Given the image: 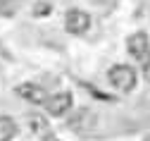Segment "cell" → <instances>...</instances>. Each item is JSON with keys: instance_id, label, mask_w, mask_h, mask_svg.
I'll return each instance as SVG.
<instances>
[{"instance_id": "1", "label": "cell", "mask_w": 150, "mask_h": 141, "mask_svg": "<svg viewBox=\"0 0 150 141\" xmlns=\"http://www.w3.org/2000/svg\"><path fill=\"white\" fill-rule=\"evenodd\" d=\"M107 77H110V84L122 93L134 91V86H136V69L129 65H115Z\"/></svg>"}, {"instance_id": "2", "label": "cell", "mask_w": 150, "mask_h": 141, "mask_svg": "<svg viewBox=\"0 0 150 141\" xmlns=\"http://www.w3.org/2000/svg\"><path fill=\"white\" fill-rule=\"evenodd\" d=\"M126 48H129V55L134 57V60H138V62L148 60V55H150V41H148V36L143 31L131 34L129 41H126Z\"/></svg>"}, {"instance_id": "3", "label": "cell", "mask_w": 150, "mask_h": 141, "mask_svg": "<svg viewBox=\"0 0 150 141\" xmlns=\"http://www.w3.org/2000/svg\"><path fill=\"white\" fill-rule=\"evenodd\" d=\"M91 26V17L81 10H69L67 17H64V29L74 36H79V34H86V29Z\"/></svg>"}, {"instance_id": "4", "label": "cell", "mask_w": 150, "mask_h": 141, "mask_svg": "<svg viewBox=\"0 0 150 141\" xmlns=\"http://www.w3.org/2000/svg\"><path fill=\"white\" fill-rule=\"evenodd\" d=\"M69 108H71V93L69 91H60L45 100V110L52 117H62L64 112H69Z\"/></svg>"}, {"instance_id": "5", "label": "cell", "mask_w": 150, "mask_h": 141, "mask_svg": "<svg viewBox=\"0 0 150 141\" xmlns=\"http://www.w3.org/2000/svg\"><path fill=\"white\" fill-rule=\"evenodd\" d=\"M17 93H19L24 100L33 103V105L45 103V100H48V93H45V89H43V86H36V84H22V86H17Z\"/></svg>"}, {"instance_id": "6", "label": "cell", "mask_w": 150, "mask_h": 141, "mask_svg": "<svg viewBox=\"0 0 150 141\" xmlns=\"http://www.w3.org/2000/svg\"><path fill=\"white\" fill-rule=\"evenodd\" d=\"M29 127H31L33 134H38L41 139H50V136H52V134H50V125H48V120H45L43 115H31V117H29Z\"/></svg>"}, {"instance_id": "7", "label": "cell", "mask_w": 150, "mask_h": 141, "mask_svg": "<svg viewBox=\"0 0 150 141\" xmlns=\"http://www.w3.org/2000/svg\"><path fill=\"white\" fill-rule=\"evenodd\" d=\"M17 136V122L7 115H0V141H12Z\"/></svg>"}, {"instance_id": "8", "label": "cell", "mask_w": 150, "mask_h": 141, "mask_svg": "<svg viewBox=\"0 0 150 141\" xmlns=\"http://www.w3.org/2000/svg\"><path fill=\"white\" fill-rule=\"evenodd\" d=\"M86 120H93V117H91V115H88V112L83 110V112H79L76 117H71V120H69V127L79 132V129H83V127H86V125H83V122H86Z\"/></svg>"}, {"instance_id": "9", "label": "cell", "mask_w": 150, "mask_h": 141, "mask_svg": "<svg viewBox=\"0 0 150 141\" xmlns=\"http://www.w3.org/2000/svg\"><path fill=\"white\" fill-rule=\"evenodd\" d=\"M14 12V7H12V0H0V14H12Z\"/></svg>"}, {"instance_id": "10", "label": "cell", "mask_w": 150, "mask_h": 141, "mask_svg": "<svg viewBox=\"0 0 150 141\" xmlns=\"http://www.w3.org/2000/svg\"><path fill=\"white\" fill-rule=\"evenodd\" d=\"M48 12H50V5H48V3H38V5L33 7V14H36V17H41V14L45 17Z\"/></svg>"}, {"instance_id": "11", "label": "cell", "mask_w": 150, "mask_h": 141, "mask_svg": "<svg viewBox=\"0 0 150 141\" xmlns=\"http://www.w3.org/2000/svg\"><path fill=\"white\" fill-rule=\"evenodd\" d=\"M143 74H145V79L150 82V57L145 60V67H143Z\"/></svg>"}, {"instance_id": "12", "label": "cell", "mask_w": 150, "mask_h": 141, "mask_svg": "<svg viewBox=\"0 0 150 141\" xmlns=\"http://www.w3.org/2000/svg\"><path fill=\"white\" fill-rule=\"evenodd\" d=\"M143 141H150V134H148V136H145V139H143Z\"/></svg>"}]
</instances>
